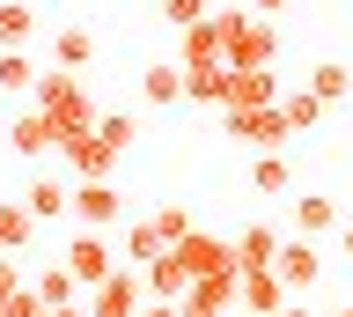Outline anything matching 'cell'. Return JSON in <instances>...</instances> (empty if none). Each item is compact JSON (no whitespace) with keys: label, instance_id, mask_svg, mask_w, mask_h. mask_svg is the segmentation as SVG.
I'll return each instance as SVG.
<instances>
[{"label":"cell","instance_id":"cell-23","mask_svg":"<svg viewBox=\"0 0 353 317\" xmlns=\"http://www.w3.org/2000/svg\"><path fill=\"white\" fill-rule=\"evenodd\" d=\"M162 251H170V244L154 236V222H125V266H132V273H148Z\"/></svg>","mask_w":353,"mask_h":317},{"label":"cell","instance_id":"cell-15","mask_svg":"<svg viewBox=\"0 0 353 317\" xmlns=\"http://www.w3.org/2000/svg\"><path fill=\"white\" fill-rule=\"evenodd\" d=\"M140 96H148L154 111H176V104H184V67H176V59H154V67L140 74Z\"/></svg>","mask_w":353,"mask_h":317},{"label":"cell","instance_id":"cell-14","mask_svg":"<svg viewBox=\"0 0 353 317\" xmlns=\"http://www.w3.org/2000/svg\"><path fill=\"white\" fill-rule=\"evenodd\" d=\"M8 148H15V155H52V148H59V133H52V118L30 104V111L8 126Z\"/></svg>","mask_w":353,"mask_h":317},{"label":"cell","instance_id":"cell-2","mask_svg":"<svg viewBox=\"0 0 353 317\" xmlns=\"http://www.w3.org/2000/svg\"><path fill=\"white\" fill-rule=\"evenodd\" d=\"M30 96H37V111L52 118V133H59V140H74V133H96V118H103L96 104H88V89L74 81V74H59V67L44 74V81H37Z\"/></svg>","mask_w":353,"mask_h":317},{"label":"cell","instance_id":"cell-7","mask_svg":"<svg viewBox=\"0 0 353 317\" xmlns=\"http://www.w3.org/2000/svg\"><path fill=\"white\" fill-rule=\"evenodd\" d=\"M294 295H287V280L272 266H250V273H236V310H250V317H280Z\"/></svg>","mask_w":353,"mask_h":317},{"label":"cell","instance_id":"cell-1","mask_svg":"<svg viewBox=\"0 0 353 317\" xmlns=\"http://www.w3.org/2000/svg\"><path fill=\"white\" fill-rule=\"evenodd\" d=\"M214 30H221V59L228 74H250V67H272V52H280V30L250 15V8H214Z\"/></svg>","mask_w":353,"mask_h":317},{"label":"cell","instance_id":"cell-9","mask_svg":"<svg viewBox=\"0 0 353 317\" xmlns=\"http://www.w3.org/2000/svg\"><path fill=\"white\" fill-rule=\"evenodd\" d=\"M74 222L110 236V229L125 222V200H118V184H74Z\"/></svg>","mask_w":353,"mask_h":317},{"label":"cell","instance_id":"cell-39","mask_svg":"<svg viewBox=\"0 0 353 317\" xmlns=\"http://www.w3.org/2000/svg\"><path fill=\"white\" fill-rule=\"evenodd\" d=\"M0 258H8V251H0Z\"/></svg>","mask_w":353,"mask_h":317},{"label":"cell","instance_id":"cell-22","mask_svg":"<svg viewBox=\"0 0 353 317\" xmlns=\"http://www.w3.org/2000/svg\"><path fill=\"white\" fill-rule=\"evenodd\" d=\"M324 229H339V206H331L324 192H309V200H294V236H309V244H316Z\"/></svg>","mask_w":353,"mask_h":317},{"label":"cell","instance_id":"cell-36","mask_svg":"<svg viewBox=\"0 0 353 317\" xmlns=\"http://www.w3.org/2000/svg\"><path fill=\"white\" fill-rule=\"evenodd\" d=\"M280 317H316V310H309V302H287V310H280Z\"/></svg>","mask_w":353,"mask_h":317},{"label":"cell","instance_id":"cell-12","mask_svg":"<svg viewBox=\"0 0 353 317\" xmlns=\"http://www.w3.org/2000/svg\"><path fill=\"white\" fill-rule=\"evenodd\" d=\"M228 310H236V273H206L176 302V317H228Z\"/></svg>","mask_w":353,"mask_h":317},{"label":"cell","instance_id":"cell-4","mask_svg":"<svg viewBox=\"0 0 353 317\" xmlns=\"http://www.w3.org/2000/svg\"><path fill=\"white\" fill-rule=\"evenodd\" d=\"M170 258L184 266V280H206V273H243V266H236V244H228V236H206V229H192L184 244H170Z\"/></svg>","mask_w":353,"mask_h":317},{"label":"cell","instance_id":"cell-29","mask_svg":"<svg viewBox=\"0 0 353 317\" xmlns=\"http://www.w3.org/2000/svg\"><path fill=\"white\" fill-rule=\"evenodd\" d=\"M148 222H154V236H162V244H184V236H192V214H184V206H154Z\"/></svg>","mask_w":353,"mask_h":317},{"label":"cell","instance_id":"cell-26","mask_svg":"<svg viewBox=\"0 0 353 317\" xmlns=\"http://www.w3.org/2000/svg\"><path fill=\"white\" fill-rule=\"evenodd\" d=\"M44 74H37V59H30V52H0V89L8 96H22V89H37Z\"/></svg>","mask_w":353,"mask_h":317},{"label":"cell","instance_id":"cell-37","mask_svg":"<svg viewBox=\"0 0 353 317\" xmlns=\"http://www.w3.org/2000/svg\"><path fill=\"white\" fill-rule=\"evenodd\" d=\"M44 317H88V310H81V302H74V310H44Z\"/></svg>","mask_w":353,"mask_h":317},{"label":"cell","instance_id":"cell-28","mask_svg":"<svg viewBox=\"0 0 353 317\" xmlns=\"http://www.w3.org/2000/svg\"><path fill=\"white\" fill-rule=\"evenodd\" d=\"M250 184H258L265 200H280V192H294V170H287V155H258V170H250Z\"/></svg>","mask_w":353,"mask_h":317},{"label":"cell","instance_id":"cell-30","mask_svg":"<svg viewBox=\"0 0 353 317\" xmlns=\"http://www.w3.org/2000/svg\"><path fill=\"white\" fill-rule=\"evenodd\" d=\"M96 133H103V140H110V148H118V155H125L132 140H140V126H132V118H125V111H103V118H96Z\"/></svg>","mask_w":353,"mask_h":317},{"label":"cell","instance_id":"cell-8","mask_svg":"<svg viewBox=\"0 0 353 317\" xmlns=\"http://www.w3.org/2000/svg\"><path fill=\"white\" fill-rule=\"evenodd\" d=\"M140 302H148L140 273H132V266H118L103 288H88V302H81V310H88V317H140Z\"/></svg>","mask_w":353,"mask_h":317},{"label":"cell","instance_id":"cell-18","mask_svg":"<svg viewBox=\"0 0 353 317\" xmlns=\"http://www.w3.org/2000/svg\"><path fill=\"white\" fill-rule=\"evenodd\" d=\"M88 59H96V37H88L81 23H59V37H52V67H59V74H81Z\"/></svg>","mask_w":353,"mask_h":317},{"label":"cell","instance_id":"cell-24","mask_svg":"<svg viewBox=\"0 0 353 317\" xmlns=\"http://www.w3.org/2000/svg\"><path fill=\"white\" fill-rule=\"evenodd\" d=\"M30 236H37V214L22 200H0V251H22Z\"/></svg>","mask_w":353,"mask_h":317},{"label":"cell","instance_id":"cell-3","mask_svg":"<svg viewBox=\"0 0 353 317\" xmlns=\"http://www.w3.org/2000/svg\"><path fill=\"white\" fill-rule=\"evenodd\" d=\"M221 126H228L236 148H258V155H280L287 140H294V126H287L280 104H272V111H221Z\"/></svg>","mask_w":353,"mask_h":317},{"label":"cell","instance_id":"cell-21","mask_svg":"<svg viewBox=\"0 0 353 317\" xmlns=\"http://www.w3.org/2000/svg\"><path fill=\"white\" fill-rule=\"evenodd\" d=\"M30 288H37V302H44V310H74V295H81V280H74L66 266H44L37 280H30Z\"/></svg>","mask_w":353,"mask_h":317},{"label":"cell","instance_id":"cell-31","mask_svg":"<svg viewBox=\"0 0 353 317\" xmlns=\"http://www.w3.org/2000/svg\"><path fill=\"white\" fill-rule=\"evenodd\" d=\"M206 15H214V0H162V23H176V30L206 23Z\"/></svg>","mask_w":353,"mask_h":317},{"label":"cell","instance_id":"cell-27","mask_svg":"<svg viewBox=\"0 0 353 317\" xmlns=\"http://www.w3.org/2000/svg\"><path fill=\"white\" fill-rule=\"evenodd\" d=\"M280 111H287V126H294V133H309V126L324 118V104H316V96L294 81V89H280Z\"/></svg>","mask_w":353,"mask_h":317},{"label":"cell","instance_id":"cell-10","mask_svg":"<svg viewBox=\"0 0 353 317\" xmlns=\"http://www.w3.org/2000/svg\"><path fill=\"white\" fill-rule=\"evenodd\" d=\"M272 273L287 280V295H302V288H316V280H324V251L309 244V236H287L280 258H272Z\"/></svg>","mask_w":353,"mask_h":317},{"label":"cell","instance_id":"cell-17","mask_svg":"<svg viewBox=\"0 0 353 317\" xmlns=\"http://www.w3.org/2000/svg\"><path fill=\"white\" fill-rule=\"evenodd\" d=\"M280 244H287V236H280L272 222H250V229L236 236V266H243V273H250V266H272V258H280Z\"/></svg>","mask_w":353,"mask_h":317},{"label":"cell","instance_id":"cell-5","mask_svg":"<svg viewBox=\"0 0 353 317\" xmlns=\"http://www.w3.org/2000/svg\"><path fill=\"white\" fill-rule=\"evenodd\" d=\"M59 162H66L81 184H110V170H118V148H110L103 133H74V140H59Z\"/></svg>","mask_w":353,"mask_h":317},{"label":"cell","instance_id":"cell-34","mask_svg":"<svg viewBox=\"0 0 353 317\" xmlns=\"http://www.w3.org/2000/svg\"><path fill=\"white\" fill-rule=\"evenodd\" d=\"M140 317H176V302H140Z\"/></svg>","mask_w":353,"mask_h":317},{"label":"cell","instance_id":"cell-38","mask_svg":"<svg viewBox=\"0 0 353 317\" xmlns=\"http://www.w3.org/2000/svg\"><path fill=\"white\" fill-rule=\"evenodd\" d=\"M331 317H353V302H346V310H331Z\"/></svg>","mask_w":353,"mask_h":317},{"label":"cell","instance_id":"cell-35","mask_svg":"<svg viewBox=\"0 0 353 317\" xmlns=\"http://www.w3.org/2000/svg\"><path fill=\"white\" fill-rule=\"evenodd\" d=\"M339 251H346V258H353V222H339Z\"/></svg>","mask_w":353,"mask_h":317},{"label":"cell","instance_id":"cell-20","mask_svg":"<svg viewBox=\"0 0 353 317\" xmlns=\"http://www.w3.org/2000/svg\"><path fill=\"white\" fill-rule=\"evenodd\" d=\"M22 206H30L37 222H59V214H74V192H66L59 177H30V192H22Z\"/></svg>","mask_w":353,"mask_h":317},{"label":"cell","instance_id":"cell-25","mask_svg":"<svg viewBox=\"0 0 353 317\" xmlns=\"http://www.w3.org/2000/svg\"><path fill=\"white\" fill-rule=\"evenodd\" d=\"M30 30H37V15H30L22 0H0V52H22Z\"/></svg>","mask_w":353,"mask_h":317},{"label":"cell","instance_id":"cell-6","mask_svg":"<svg viewBox=\"0 0 353 317\" xmlns=\"http://www.w3.org/2000/svg\"><path fill=\"white\" fill-rule=\"evenodd\" d=\"M110 258H118V251H110V236H96V229H81V236L66 244V258H59V266L74 273L81 288H103L110 273H118V266H110Z\"/></svg>","mask_w":353,"mask_h":317},{"label":"cell","instance_id":"cell-16","mask_svg":"<svg viewBox=\"0 0 353 317\" xmlns=\"http://www.w3.org/2000/svg\"><path fill=\"white\" fill-rule=\"evenodd\" d=\"M302 89H309V96H316V104L331 111V104H346V96H353V67H346V59H316Z\"/></svg>","mask_w":353,"mask_h":317},{"label":"cell","instance_id":"cell-33","mask_svg":"<svg viewBox=\"0 0 353 317\" xmlns=\"http://www.w3.org/2000/svg\"><path fill=\"white\" fill-rule=\"evenodd\" d=\"M243 8H250V15H265V23H272V15H287V0H243Z\"/></svg>","mask_w":353,"mask_h":317},{"label":"cell","instance_id":"cell-32","mask_svg":"<svg viewBox=\"0 0 353 317\" xmlns=\"http://www.w3.org/2000/svg\"><path fill=\"white\" fill-rule=\"evenodd\" d=\"M22 288V273H15V258H0V310H8V295Z\"/></svg>","mask_w":353,"mask_h":317},{"label":"cell","instance_id":"cell-13","mask_svg":"<svg viewBox=\"0 0 353 317\" xmlns=\"http://www.w3.org/2000/svg\"><path fill=\"white\" fill-rule=\"evenodd\" d=\"M272 104H280V81H272V67L228 74V104H221V111H272Z\"/></svg>","mask_w":353,"mask_h":317},{"label":"cell","instance_id":"cell-11","mask_svg":"<svg viewBox=\"0 0 353 317\" xmlns=\"http://www.w3.org/2000/svg\"><path fill=\"white\" fill-rule=\"evenodd\" d=\"M176 67H184V74H214V67H228V59H221V30H214V15H206V23H192V30H176Z\"/></svg>","mask_w":353,"mask_h":317},{"label":"cell","instance_id":"cell-19","mask_svg":"<svg viewBox=\"0 0 353 317\" xmlns=\"http://www.w3.org/2000/svg\"><path fill=\"white\" fill-rule=\"evenodd\" d=\"M140 288H148V302H184V288H192V280H184V266H176L170 251H162V258L140 273Z\"/></svg>","mask_w":353,"mask_h":317}]
</instances>
